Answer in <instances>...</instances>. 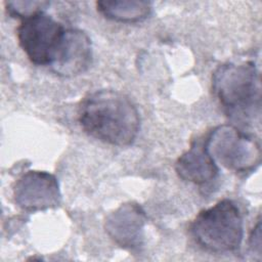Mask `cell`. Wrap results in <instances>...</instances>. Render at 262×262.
<instances>
[{"label":"cell","instance_id":"3957f363","mask_svg":"<svg viewBox=\"0 0 262 262\" xmlns=\"http://www.w3.org/2000/svg\"><path fill=\"white\" fill-rule=\"evenodd\" d=\"M190 232L195 243L207 251L232 252L241 246L244 236L241 211L231 200L219 201L196 215Z\"/></svg>","mask_w":262,"mask_h":262},{"label":"cell","instance_id":"7c38bea8","mask_svg":"<svg viewBox=\"0 0 262 262\" xmlns=\"http://www.w3.org/2000/svg\"><path fill=\"white\" fill-rule=\"evenodd\" d=\"M250 247L252 248V250L255 252L257 251V253L260 255L261 253V222L260 220H258L256 226L253 228L252 234L250 236Z\"/></svg>","mask_w":262,"mask_h":262},{"label":"cell","instance_id":"8fae6325","mask_svg":"<svg viewBox=\"0 0 262 262\" xmlns=\"http://www.w3.org/2000/svg\"><path fill=\"white\" fill-rule=\"evenodd\" d=\"M49 5L47 1H7L5 2L7 12L13 17L28 18L40 12Z\"/></svg>","mask_w":262,"mask_h":262},{"label":"cell","instance_id":"9c48e42d","mask_svg":"<svg viewBox=\"0 0 262 262\" xmlns=\"http://www.w3.org/2000/svg\"><path fill=\"white\" fill-rule=\"evenodd\" d=\"M131 210L130 206L122 207L112 216L107 225L111 235L121 245L128 247H132L138 242L139 231L143 223L140 209L134 206L132 214H130Z\"/></svg>","mask_w":262,"mask_h":262},{"label":"cell","instance_id":"5b68a950","mask_svg":"<svg viewBox=\"0 0 262 262\" xmlns=\"http://www.w3.org/2000/svg\"><path fill=\"white\" fill-rule=\"evenodd\" d=\"M64 31L61 24L43 11L23 19L17 28V39L21 49L33 63L50 66L57 53Z\"/></svg>","mask_w":262,"mask_h":262},{"label":"cell","instance_id":"52a82bcc","mask_svg":"<svg viewBox=\"0 0 262 262\" xmlns=\"http://www.w3.org/2000/svg\"><path fill=\"white\" fill-rule=\"evenodd\" d=\"M92 61V45L88 35L79 29H66L57 53L49 66L61 77L84 73Z\"/></svg>","mask_w":262,"mask_h":262},{"label":"cell","instance_id":"6da1fadb","mask_svg":"<svg viewBox=\"0 0 262 262\" xmlns=\"http://www.w3.org/2000/svg\"><path fill=\"white\" fill-rule=\"evenodd\" d=\"M78 120L82 129L104 143L126 146L131 144L139 131V113L122 92L97 90L81 102Z\"/></svg>","mask_w":262,"mask_h":262},{"label":"cell","instance_id":"7a4b0ae2","mask_svg":"<svg viewBox=\"0 0 262 262\" xmlns=\"http://www.w3.org/2000/svg\"><path fill=\"white\" fill-rule=\"evenodd\" d=\"M212 89L236 126L249 128L260 123L261 79L254 62L221 64L213 73Z\"/></svg>","mask_w":262,"mask_h":262},{"label":"cell","instance_id":"277c9868","mask_svg":"<svg viewBox=\"0 0 262 262\" xmlns=\"http://www.w3.org/2000/svg\"><path fill=\"white\" fill-rule=\"evenodd\" d=\"M204 145L215 163L235 172H247L260 164V144L233 125H222L212 130Z\"/></svg>","mask_w":262,"mask_h":262},{"label":"cell","instance_id":"8992f818","mask_svg":"<svg viewBox=\"0 0 262 262\" xmlns=\"http://www.w3.org/2000/svg\"><path fill=\"white\" fill-rule=\"evenodd\" d=\"M14 201L26 211H41L58 206L60 191L56 178L45 171H29L15 183Z\"/></svg>","mask_w":262,"mask_h":262},{"label":"cell","instance_id":"30bf717a","mask_svg":"<svg viewBox=\"0 0 262 262\" xmlns=\"http://www.w3.org/2000/svg\"><path fill=\"white\" fill-rule=\"evenodd\" d=\"M97 10L106 18L120 23H137L145 19L151 12L149 1L114 0L96 2Z\"/></svg>","mask_w":262,"mask_h":262},{"label":"cell","instance_id":"ba28073f","mask_svg":"<svg viewBox=\"0 0 262 262\" xmlns=\"http://www.w3.org/2000/svg\"><path fill=\"white\" fill-rule=\"evenodd\" d=\"M175 171L179 178L195 184H205L217 176L218 168L205 145L193 144L181 155L176 164Z\"/></svg>","mask_w":262,"mask_h":262}]
</instances>
